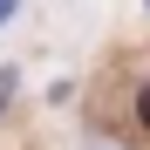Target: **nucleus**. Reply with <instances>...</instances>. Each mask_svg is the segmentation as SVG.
<instances>
[{
  "label": "nucleus",
  "instance_id": "nucleus-1",
  "mask_svg": "<svg viewBox=\"0 0 150 150\" xmlns=\"http://www.w3.org/2000/svg\"><path fill=\"white\" fill-rule=\"evenodd\" d=\"M137 123H143V130H150V82L137 89Z\"/></svg>",
  "mask_w": 150,
  "mask_h": 150
},
{
  "label": "nucleus",
  "instance_id": "nucleus-2",
  "mask_svg": "<svg viewBox=\"0 0 150 150\" xmlns=\"http://www.w3.org/2000/svg\"><path fill=\"white\" fill-rule=\"evenodd\" d=\"M7 82H14V75H0V103H7Z\"/></svg>",
  "mask_w": 150,
  "mask_h": 150
},
{
  "label": "nucleus",
  "instance_id": "nucleus-3",
  "mask_svg": "<svg viewBox=\"0 0 150 150\" xmlns=\"http://www.w3.org/2000/svg\"><path fill=\"white\" fill-rule=\"evenodd\" d=\"M7 14H14V0H0V21H7Z\"/></svg>",
  "mask_w": 150,
  "mask_h": 150
}]
</instances>
